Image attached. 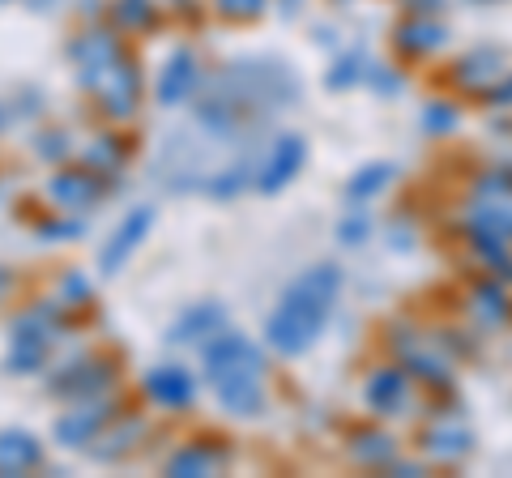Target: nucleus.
I'll return each instance as SVG.
<instances>
[{
  "instance_id": "4",
  "label": "nucleus",
  "mask_w": 512,
  "mask_h": 478,
  "mask_svg": "<svg viewBox=\"0 0 512 478\" xmlns=\"http://www.w3.org/2000/svg\"><path fill=\"white\" fill-rule=\"evenodd\" d=\"M146 227H150V210H141V214H133V222H128V227L120 231L124 239H116V244H111V248L103 252V265H107V269H116V261L124 257V252H128V248H133V244H137V239H141V231H146Z\"/></svg>"
},
{
  "instance_id": "3",
  "label": "nucleus",
  "mask_w": 512,
  "mask_h": 478,
  "mask_svg": "<svg viewBox=\"0 0 512 478\" xmlns=\"http://www.w3.org/2000/svg\"><path fill=\"white\" fill-rule=\"evenodd\" d=\"M150 389H154V397H163L167 406H180L192 397V380L180 368H163V372L150 376Z\"/></svg>"
},
{
  "instance_id": "2",
  "label": "nucleus",
  "mask_w": 512,
  "mask_h": 478,
  "mask_svg": "<svg viewBox=\"0 0 512 478\" xmlns=\"http://www.w3.org/2000/svg\"><path fill=\"white\" fill-rule=\"evenodd\" d=\"M210 376L218 397L235 414L261 410V359H256V350L239 333H227V338H218L210 346Z\"/></svg>"
},
{
  "instance_id": "1",
  "label": "nucleus",
  "mask_w": 512,
  "mask_h": 478,
  "mask_svg": "<svg viewBox=\"0 0 512 478\" xmlns=\"http://www.w3.org/2000/svg\"><path fill=\"white\" fill-rule=\"evenodd\" d=\"M338 269L333 265H316L312 274H303L291 291L282 295V308L269 321V342H274L282 355H299L316 342L320 325L329 321L333 295H338Z\"/></svg>"
}]
</instances>
